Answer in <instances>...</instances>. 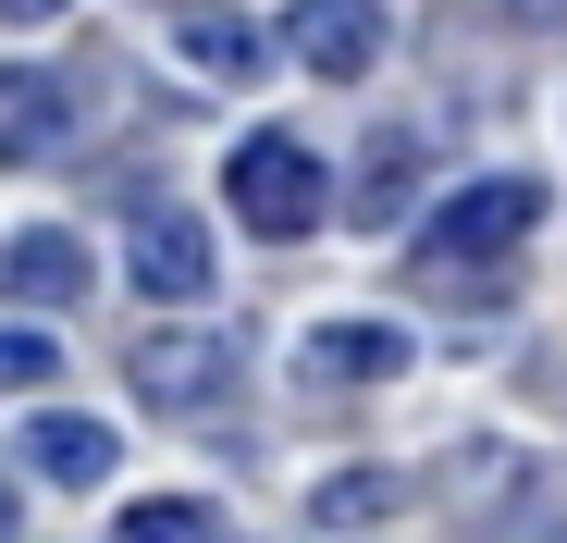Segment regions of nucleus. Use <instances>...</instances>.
Here are the masks:
<instances>
[{
	"label": "nucleus",
	"instance_id": "f257e3e1",
	"mask_svg": "<svg viewBox=\"0 0 567 543\" xmlns=\"http://www.w3.org/2000/svg\"><path fill=\"white\" fill-rule=\"evenodd\" d=\"M543 235V173H468L456 198H432L420 223V285H482L506 247Z\"/></svg>",
	"mask_w": 567,
	"mask_h": 543
},
{
	"label": "nucleus",
	"instance_id": "f03ea898",
	"mask_svg": "<svg viewBox=\"0 0 567 543\" xmlns=\"http://www.w3.org/2000/svg\"><path fill=\"white\" fill-rule=\"evenodd\" d=\"M223 198H235V223H247V235L297 247V235L333 211V173H321V148H309V136H284V124H271V136H247V148H235Z\"/></svg>",
	"mask_w": 567,
	"mask_h": 543
},
{
	"label": "nucleus",
	"instance_id": "7ed1b4c3",
	"mask_svg": "<svg viewBox=\"0 0 567 543\" xmlns=\"http://www.w3.org/2000/svg\"><path fill=\"white\" fill-rule=\"evenodd\" d=\"M124 383H136V408H161V420H210V408L235 396V334H136Z\"/></svg>",
	"mask_w": 567,
	"mask_h": 543
},
{
	"label": "nucleus",
	"instance_id": "20e7f679",
	"mask_svg": "<svg viewBox=\"0 0 567 543\" xmlns=\"http://www.w3.org/2000/svg\"><path fill=\"white\" fill-rule=\"evenodd\" d=\"M284 62L297 74H370L383 62V0H297L284 13Z\"/></svg>",
	"mask_w": 567,
	"mask_h": 543
},
{
	"label": "nucleus",
	"instance_id": "39448f33",
	"mask_svg": "<svg viewBox=\"0 0 567 543\" xmlns=\"http://www.w3.org/2000/svg\"><path fill=\"white\" fill-rule=\"evenodd\" d=\"M100 272H86V235L62 223H25V235H0V309H74Z\"/></svg>",
	"mask_w": 567,
	"mask_h": 543
},
{
	"label": "nucleus",
	"instance_id": "423d86ee",
	"mask_svg": "<svg viewBox=\"0 0 567 543\" xmlns=\"http://www.w3.org/2000/svg\"><path fill=\"white\" fill-rule=\"evenodd\" d=\"M124 272H136L148 297H173V309L223 285V272H210V223H198V211H136V235H124Z\"/></svg>",
	"mask_w": 567,
	"mask_h": 543
},
{
	"label": "nucleus",
	"instance_id": "0eeeda50",
	"mask_svg": "<svg viewBox=\"0 0 567 543\" xmlns=\"http://www.w3.org/2000/svg\"><path fill=\"white\" fill-rule=\"evenodd\" d=\"M25 470L62 482V494H100L124 470V444H112V420H86V408H38L25 420Z\"/></svg>",
	"mask_w": 567,
	"mask_h": 543
},
{
	"label": "nucleus",
	"instance_id": "6e6552de",
	"mask_svg": "<svg viewBox=\"0 0 567 543\" xmlns=\"http://www.w3.org/2000/svg\"><path fill=\"white\" fill-rule=\"evenodd\" d=\"M173 50L198 62L210 86H259V62H271V38L235 13V0H185V13H173Z\"/></svg>",
	"mask_w": 567,
	"mask_h": 543
},
{
	"label": "nucleus",
	"instance_id": "1a4fd4ad",
	"mask_svg": "<svg viewBox=\"0 0 567 543\" xmlns=\"http://www.w3.org/2000/svg\"><path fill=\"white\" fill-rule=\"evenodd\" d=\"M408 358H420V346H408L395 321H321V334L297 346V371H309V383H395Z\"/></svg>",
	"mask_w": 567,
	"mask_h": 543
},
{
	"label": "nucleus",
	"instance_id": "9d476101",
	"mask_svg": "<svg viewBox=\"0 0 567 543\" xmlns=\"http://www.w3.org/2000/svg\"><path fill=\"white\" fill-rule=\"evenodd\" d=\"M408 198H420V136L408 124H383L358 148V186H346V223H408Z\"/></svg>",
	"mask_w": 567,
	"mask_h": 543
},
{
	"label": "nucleus",
	"instance_id": "9b49d317",
	"mask_svg": "<svg viewBox=\"0 0 567 543\" xmlns=\"http://www.w3.org/2000/svg\"><path fill=\"white\" fill-rule=\"evenodd\" d=\"M62 124H74L62 74H38V62H13V74H0V161H38V148H62Z\"/></svg>",
	"mask_w": 567,
	"mask_h": 543
},
{
	"label": "nucleus",
	"instance_id": "f8f14e48",
	"mask_svg": "<svg viewBox=\"0 0 567 543\" xmlns=\"http://www.w3.org/2000/svg\"><path fill=\"white\" fill-rule=\"evenodd\" d=\"M395 506H420V470H383V458H358V470L309 482V519H321V531H358V519H395Z\"/></svg>",
	"mask_w": 567,
	"mask_h": 543
},
{
	"label": "nucleus",
	"instance_id": "ddd939ff",
	"mask_svg": "<svg viewBox=\"0 0 567 543\" xmlns=\"http://www.w3.org/2000/svg\"><path fill=\"white\" fill-rule=\"evenodd\" d=\"M112 543H223V506H198V494H136V506L112 519Z\"/></svg>",
	"mask_w": 567,
	"mask_h": 543
},
{
	"label": "nucleus",
	"instance_id": "4468645a",
	"mask_svg": "<svg viewBox=\"0 0 567 543\" xmlns=\"http://www.w3.org/2000/svg\"><path fill=\"white\" fill-rule=\"evenodd\" d=\"M50 371H62V346H50V334H25V321H0V396H38Z\"/></svg>",
	"mask_w": 567,
	"mask_h": 543
},
{
	"label": "nucleus",
	"instance_id": "2eb2a0df",
	"mask_svg": "<svg viewBox=\"0 0 567 543\" xmlns=\"http://www.w3.org/2000/svg\"><path fill=\"white\" fill-rule=\"evenodd\" d=\"M506 13H518V25H543V38H555V25H567V0H506Z\"/></svg>",
	"mask_w": 567,
	"mask_h": 543
},
{
	"label": "nucleus",
	"instance_id": "dca6fc26",
	"mask_svg": "<svg viewBox=\"0 0 567 543\" xmlns=\"http://www.w3.org/2000/svg\"><path fill=\"white\" fill-rule=\"evenodd\" d=\"M0 13H13V25H50V13H74V0H0Z\"/></svg>",
	"mask_w": 567,
	"mask_h": 543
},
{
	"label": "nucleus",
	"instance_id": "f3484780",
	"mask_svg": "<svg viewBox=\"0 0 567 543\" xmlns=\"http://www.w3.org/2000/svg\"><path fill=\"white\" fill-rule=\"evenodd\" d=\"M0 543H13V482H0Z\"/></svg>",
	"mask_w": 567,
	"mask_h": 543
}]
</instances>
